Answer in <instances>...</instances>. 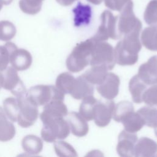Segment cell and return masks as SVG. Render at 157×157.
Here are the masks:
<instances>
[{
	"label": "cell",
	"mask_w": 157,
	"mask_h": 157,
	"mask_svg": "<svg viewBox=\"0 0 157 157\" xmlns=\"http://www.w3.org/2000/svg\"><path fill=\"white\" fill-rule=\"evenodd\" d=\"M139 34L133 32L123 36L114 49L115 63L120 66H131L137 61L142 48Z\"/></svg>",
	"instance_id": "cell-1"
},
{
	"label": "cell",
	"mask_w": 157,
	"mask_h": 157,
	"mask_svg": "<svg viewBox=\"0 0 157 157\" xmlns=\"http://www.w3.org/2000/svg\"><path fill=\"white\" fill-rule=\"evenodd\" d=\"M40 118L43 123L41 137L44 141L53 142L57 139H64L69 136L70 128L63 117H52L42 112Z\"/></svg>",
	"instance_id": "cell-2"
},
{
	"label": "cell",
	"mask_w": 157,
	"mask_h": 157,
	"mask_svg": "<svg viewBox=\"0 0 157 157\" xmlns=\"http://www.w3.org/2000/svg\"><path fill=\"white\" fill-rule=\"evenodd\" d=\"M94 43V41L90 38L75 45L66 61V67L69 71L78 72L90 64Z\"/></svg>",
	"instance_id": "cell-3"
},
{
	"label": "cell",
	"mask_w": 157,
	"mask_h": 157,
	"mask_svg": "<svg viewBox=\"0 0 157 157\" xmlns=\"http://www.w3.org/2000/svg\"><path fill=\"white\" fill-rule=\"evenodd\" d=\"M26 98L36 106L44 105L54 99L64 100V94L56 86L37 85L32 86L26 93Z\"/></svg>",
	"instance_id": "cell-4"
},
{
	"label": "cell",
	"mask_w": 157,
	"mask_h": 157,
	"mask_svg": "<svg viewBox=\"0 0 157 157\" xmlns=\"http://www.w3.org/2000/svg\"><path fill=\"white\" fill-rule=\"evenodd\" d=\"M142 26L141 21L133 12V2L130 0L117 16V30L120 38L133 32H140Z\"/></svg>",
	"instance_id": "cell-5"
},
{
	"label": "cell",
	"mask_w": 157,
	"mask_h": 157,
	"mask_svg": "<svg viewBox=\"0 0 157 157\" xmlns=\"http://www.w3.org/2000/svg\"><path fill=\"white\" fill-rule=\"evenodd\" d=\"M115 64V60L113 47L105 41H94L91 51L90 64L91 66H104L108 70H111L113 68Z\"/></svg>",
	"instance_id": "cell-6"
},
{
	"label": "cell",
	"mask_w": 157,
	"mask_h": 157,
	"mask_svg": "<svg viewBox=\"0 0 157 157\" xmlns=\"http://www.w3.org/2000/svg\"><path fill=\"white\" fill-rule=\"evenodd\" d=\"M117 16L108 10H104L101 15V23L96 34L91 37L95 42L105 41L109 38L119 39L120 36L117 30Z\"/></svg>",
	"instance_id": "cell-7"
},
{
	"label": "cell",
	"mask_w": 157,
	"mask_h": 157,
	"mask_svg": "<svg viewBox=\"0 0 157 157\" xmlns=\"http://www.w3.org/2000/svg\"><path fill=\"white\" fill-rule=\"evenodd\" d=\"M16 98L19 109L17 121L18 125L23 128H28L33 125L39 116L37 107L31 103L26 96H19Z\"/></svg>",
	"instance_id": "cell-8"
},
{
	"label": "cell",
	"mask_w": 157,
	"mask_h": 157,
	"mask_svg": "<svg viewBox=\"0 0 157 157\" xmlns=\"http://www.w3.org/2000/svg\"><path fill=\"white\" fill-rule=\"evenodd\" d=\"M1 71L3 75V88L10 91L16 97L26 94V87L20 78L17 70L12 66H7Z\"/></svg>",
	"instance_id": "cell-9"
},
{
	"label": "cell",
	"mask_w": 157,
	"mask_h": 157,
	"mask_svg": "<svg viewBox=\"0 0 157 157\" xmlns=\"http://www.w3.org/2000/svg\"><path fill=\"white\" fill-rule=\"evenodd\" d=\"M114 108L115 104L112 100L98 101L93 111V120H94L95 124L101 128L108 125L113 116Z\"/></svg>",
	"instance_id": "cell-10"
},
{
	"label": "cell",
	"mask_w": 157,
	"mask_h": 157,
	"mask_svg": "<svg viewBox=\"0 0 157 157\" xmlns=\"http://www.w3.org/2000/svg\"><path fill=\"white\" fill-rule=\"evenodd\" d=\"M120 80L119 77L114 73L108 72L104 81L97 85L98 92L107 100H112L118 94Z\"/></svg>",
	"instance_id": "cell-11"
},
{
	"label": "cell",
	"mask_w": 157,
	"mask_h": 157,
	"mask_svg": "<svg viewBox=\"0 0 157 157\" xmlns=\"http://www.w3.org/2000/svg\"><path fill=\"white\" fill-rule=\"evenodd\" d=\"M137 136L135 133L122 131L118 139L117 151L121 156H132Z\"/></svg>",
	"instance_id": "cell-12"
},
{
	"label": "cell",
	"mask_w": 157,
	"mask_h": 157,
	"mask_svg": "<svg viewBox=\"0 0 157 157\" xmlns=\"http://www.w3.org/2000/svg\"><path fill=\"white\" fill-rule=\"evenodd\" d=\"M137 75L147 85L157 83V56L151 57L140 65Z\"/></svg>",
	"instance_id": "cell-13"
},
{
	"label": "cell",
	"mask_w": 157,
	"mask_h": 157,
	"mask_svg": "<svg viewBox=\"0 0 157 157\" xmlns=\"http://www.w3.org/2000/svg\"><path fill=\"white\" fill-rule=\"evenodd\" d=\"M32 61L31 53L24 48L17 47L10 55V63L12 66L18 71H25L29 68Z\"/></svg>",
	"instance_id": "cell-14"
},
{
	"label": "cell",
	"mask_w": 157,
	"mask_h": 157,
	"mask_svg": "<svg viewBox=\"0 0 157 157\" xmlns=\"http://www.w3.org/2000/svg\"><path fill=\"white\" fill-rule=\"evenodd\" d=\"M67 121L71 132L75 136L83 137L87 134L89 127L86 120L79 113L72 112L67 113Z\"/></svg>",
	"instance_id": "cell-15"
},
{
	"label": "cell",
	"mask_w": 157,
	"mask_h": 157,
	"mask_svg": "<svg viewBox=\"0 0 157 157\" xmlns=\"http://www.w3.org/2000/svg\"><path fill=\"white\" fill-rule=\"evenodd\" d=\"M93 85L82 75L75 78L70 94L75 99H81L88 96L93 95Z\"/></svg>",
	"instance_id": "cell-16"
},
{
	"label": "cell",
	"mask_w": 157,
	"mask_h": 157,
	"mask_svg": "<svg viewBox=\"0 0 157 157\" xmlns=\"http://www.w3.org/2000/svg\"><path fill=\"white\" fill-rule=\"evenodd\" d=\"M157 153V143L148 137H142L139 139L134 147L133 156H154Z\"/></svg>",
	"instance_id": "cell-17"
},
{
	"label": "cell",
	"mask_w": 157,
	"mask_h": 157,
	"mask_svg": "<svg viewBox=\"0 0 157 157\" xmlns=\"http://www.w3.org/2000/svg\"><path fill=\"white\" fill-rule=\"evenodd\" d=\"M74 13V23L76 27L87 25L90 23L92 10L88 4H83L78 2L77 6L72 9Z\"/></svg>",
	"instance_id": "cell-18"
},
{
	"label": "cell",
	"mask_w": 157,
	"mask_h": 157,
	"mask_svg": "<svg viewBox=\"0 0 157 157\" xmlns=\"http://www.w3.org/2000/svg\"><path fill=\"white\" fill-rule=\"evenodd\" d=\"M3 108L0 107V141L7 142L12 139L15 135V128Z\"/></svg>",
	"instance_id": "cell-19"
},
{
	"label": "cell",
	"mask_w": 157,
	"mask_h": 157,
	"mask_svg": "<svg viewBox=\"0 0 157 157\" xmlns=\"http://www.w3.org/2000/svg\"><path fill=\"white\" fill-rule=\"evenodd\" d=\"M121 122L123 123L125 131L133 133L140 131L145 125L140 115L134 111L131 112L125 115Z\"/></svg>",
	"instance_id": "cell-20"
},
{
	"label": "cell",
	"mask_w": 157,
	"mask_h": 157,
	"mask_svg": "<svg viewBox=\"0 0 157 157\" xmlns=\"http://www.w3.org/2000/svg\"><path fill=\"white\" fill-rule=\"evenodd\" d=\"M21 146L26 153L31 155H36L42 150L43 142L40 137L30 134L23 137L21 141Z\"/></svg>",
	"instance_id": "cell-21"
},
{
	"label": "cell",
	"mask_w": 157,
	"mask_h": 157,
	"mask_svg": "<svg viewBox=\"0 0 157 157\" xmlns=\"http://www.w3.org/2000/svg\"><path fill=\"white\" fill-rule=\"evenodd\" d=\"M147 85L137 75L131 78L129 83V90L131 93L132 101L137 104L142 102V96L147 88Z\"/></svg>",
	"instance_id": "cell-22"
},
{
	"label": "cell",
	"mask_w": 157,
	"mask_h": 157,
	"mask_svg": "<svg viewBox=\"0 0 157 157\" xmlns=\"http://www.w3.org/2000/svg\"><path fill=\"white\" fill-rule=\"evenodd\" d=\"M108 71L104 66H93L82 75L91 84L98 85L104 81Z\"/></svg>",
	"instance_id": "cell-23"
},
{
	"label": "cell",
	"mask_w": 157,
	"mask_h": 157,
	"mask_svg": "<svg viewBox=\"0 0 157 157\" xmlns=\"http://www.w3.org/2000/svg\"><path fill=\"white\" fill-rule=\"evenodd\" d=\"M141 42L148 50L157 51V25H151L143 30Z\"/></svg>",
	"instance_id": "cell-24"
},
{
	"label": "cell",
	"mask_w": 157,
	"mask_h": 157,
	"mask_svg": "<svg viewBox=\"0 0 157 157\" xmlns=\"http://www.w3.org/2000/svg\"><path fill=\"white\" fill-rule=\"evenodd\" d=\"M42 112L52 117H64L67 115V109L63 100L54 99L44 105Z\"/></svg>",
	"instance_id": "cell-25"
},
{
	"label": "cell",
	"mask_w": 157,
	"mask_h": 157,
	"mask_svg": "<svg viewBox=\"0 0 157 157\" xmlns=\"http://www.w3.org/2000/svg\"><path fill=\"white\" fill-rule=\"evenodd\" d=\"M142 117L145 125L157 128V106H144L137 112Z\"/></svg>",
	"instance_id": "cell-26"
},
{
	"label": "cell",
	"mask_w": 157,
	"mask_h": 157,
	"mask_svg": "<svg viewBox=\"0 0 157 157\" xmlns=\"http://www.w3.org/2000/svg\"><path fill=\"white\" fill-rule=\"evenodd\" d=\"M75 78L69 72H63L58 75L56 80V87L65 94H70Z\"/></svg>",
	"instance_id": "cell-27"
},
{
	"label": "cell",
	"mask_w": 157,
	"mask_h": 157,
	"mask_svg": "<svg viewBox=\"0 0 157 157\" xmlns=\"http://www.w3.org/2000/svg\"><path fill=\"white\" fill-rule=\"evenodd\" d=\"M93 95L88 96L83 99L80 105L79 113L86 120L90 121L93 119V111L94 106L97 102Z\"/></svg>",
	"instance_id": "cell-28"
},
{
	"label": "cell",
	"mask_w": 157,
	"mask_h": 157,
	"mask_svg": "<svg viewBox=\"0 0 157 157\" xmlns=\"http://www.w3.org/2000/svg\"><path fill=\"white\" fill-rule=\"evenodd\" d=\"M3 109L10 121H17L19 109L17 98L9 97L5 99L3 101Z\"/></svg>",
	"instance_id": "cell-29"
},
{
	"label": "cell",
	"mask_w": 157,
	"mask_h": 157,
	"mask_svg": "<svg viewBox=\"0 0 157 157\" xmlns=\"http://www.w3.org/2000/svg\"><path fill=\"white\" fill-rule=\"evenodd\" d=\"M132 111H134L132 104L128 101H123L115 105L112 117L115 121L121 122L125 115Z\"/></svg>",
	"instance_id": "cell-30"
},
{
	"label": "cell",
	"mask_w": 157,
	"mask_h": 157,
	"mask_svg": "<svg viewBox=\"0 0 157 157\" xmlns=\"http://www.w3.org/2000/svg\"><path fill=\"white\" fill-rule=\"evenodd\" d=\"M44 0H20L19 7L22 12L29 15H35L41 10Z\"/></svg>",
	"instance_id": "cell-31"
},
{
	"label": "cell",
	"mask_w": 157,
	"mask_h": 157,
	"mask_svg": "<svg viewBox=\"0 0 157 157\" xmlns=\"http://www.w3.org/2000/svg\"><path fill=\"white\" fill-rule=\"evenodd\" d=\"M54 149L58 156L71 157L77 156V153L74 148L64 141H55Z\"/></svg>",
	"instance_id": "cell-32"
},
{
	"label": "cell",
	"mask_w": 157,
	"mask_h": 157,
	"mask_svg": "<svg viewBox=\"0 0 157 157\" xmlns=\"http://www.w3.org/2000/svg\"><path fill=\"white\" fill-rule=\"evenodd\" d=\"M12 42H7L4 45H0V71L4 70L10 63V55L17 48Z\"/></svg>",
	"instance_id": "cell-33"
},
{
	"label": "cell",
	"mask_w": 157,
	"mask_h": 157,
	"mask_svg": "<svg viewBox=\"0 0 157 157\" xmlns=\"http://www.w3.org/2000/svg\"><path fill=\"white\" fill-rule=\"evenodd\" d=\"M17 29L15 25L7 20L0 21V40L8 41L14 37Z\"/></svg>",
	"instance_id": "cell-34"
},
{
	"label": "cell",
	"mask_w": 157,
	"mask_h": 157,
	"mask_svg": "<svg viewBox=\"0 0 157 157\" xmlns=\"http://www.w3.org/2000/svg\"><path fill=\"white\" fill-rule=\"evenodd\" d=\"M144 18L148 25H157V0H151L148 3L144 13Z\"/></svg>",
	"instance_id": "cell-35"
},
{
	"label": "cell",
	"mask_w": 157,
	"mask_h": 157,
	"mask_svg": "<svg viewBox=\"0 0 157 157\" xmlns=\"http://www.w3.org/2000/svg\"><path fill=\"white\" fill-rule=\"evenodd\" d=\"M142 101L148 105L157 106V83L145 90L142 96Z\"/></svg>",
	"instance_id": "cell-36"
},
{
	"label": "cell",
	"mask_w": 157,
	"mask_h": 157,
	"mask_svg": "<svg viewBox=\"0 0 157 157\" xmlns=\"http://www.w3.org/2000/svg\"><path fill=\"white\" fill-rule=\"evenodd\" d=\"M130 0H104L106 7L112 10L120 12Z\"/></svg>",
	"instance_id": "cell-37"
},
{
	"label": "cell",
	"mask_w": 157,
	"mask_h": 157,
	"mask_svg": "<svg viewBox=\"0 0 157 157\" xmlns=\"http://www.w3.org/2000/svg\"><path fill=\"white\" fill-rule=\"evenodd\" d=\"M56 2L61 6H69L72 4L77 0H56Z\"/></svg>",
	"instance_id": "cell-38"
},
{
	"label": "cell",
	"mask_w": 157,
	"mask_h": 157,
	"mask_svg": "<svg viewBox=\"0 0 157 157\" xmlns=\"http://www.w3.org/2000/svg\"><path fill=\"white\" fill-rule=\"evenodd\" d=\"M86 1L92 3V4H93L98 5V4H101L103 0H86Z\"/></svg>",
	"instance_id": "cell-39"
},
{
	"label": "cell",
	"mask_w": 157,
	"mask_h": 157,
	"mask_svg": "<svg viewBox=\"0 0 157 157\" xmlns=\"http://www.w3.org/2000/svg\"><path fill=\"white\" fill-rule=\"evenodd\" d=\"M13 0H0V2L2 5H8L10 4Z\"/></svg>",
	"instance_id": "cell-40"
},
{
	"label": "cell",
	"mask_w": 157,
	"mask_h": 157,
	"mask_svg": "<svg viewBox=\"0 0 157 157\" xmlns=\"http://www.w3.org/2000/svg\"><path fill=\"white\" fill-rule=\"evenodd\" d=\"M3 83V75L1 71H0V90L2 88Z\"/></svg>",
	"instance_id": "cell-41"
},
{
	"label": "cell",
	"mask_w": 157,
	"mask_h": 157,
	"mask_svg": "<svg viewBox=\"0 0 157 157\" xmlns=\"http://www.w3.org/2000/svg\"><path fill=\"white\" fill-rule=\"evenodd\" d=\"M155 135H156V137H157V128H155Z\"/></svg>",
	"instance_id": "cell-42"
},
{
	"label": "cell",
	"mask_w": 157,
	"mask_h": 157,
	"mask_svg": "<svg viewBox=\"0 0 157 157\" xmlns=\"http://www.w3.org/2000/svg\"><path fill=\"white\" fill-rule=\"evenodd\" d=\"M2 4L0 2V10H1V9H2Z\"/></svg>",
	"instance_id": "cell-43"
}]
</instances>
